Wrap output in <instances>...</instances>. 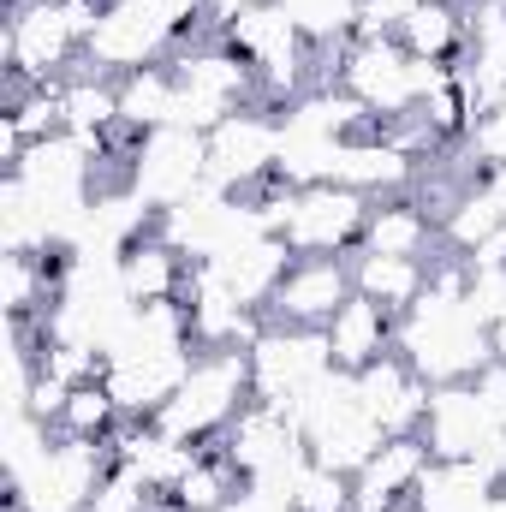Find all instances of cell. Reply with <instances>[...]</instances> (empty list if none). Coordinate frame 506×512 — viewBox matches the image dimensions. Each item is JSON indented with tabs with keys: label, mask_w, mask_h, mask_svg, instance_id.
Masks as SVG:
<instances>
[{
	"label": "cell",
	"mask_w": 506,
	"mask_h": 512,
	"mask_svg": "<svg viewBox=\"0 0 506 512\" xmlns=\"http://www.w3.org/2000/svg\"><path fill=\"white\" fill-rule=\"evenodd\" d=\"M280 167V114L245 108L227 126L209 131V191L245 197Z\"/></svg>",
	"instance_id": "cell-7"
},
{
	"label": "cell",
	"mask_w": 506,
	"mask_h": 512,
	"mask_svg": "<svg viewBox=\"0 0 506 512\" xmlns=\"http://www.w3.org/2000/svg\"><path fill=\"white\" fill-rule=\"evenodd\" d=\"M370 197L340 185V179H322V185H304L292 197V215H286V245L298 256H346L364 245V221H370Z\"/></svg>",
	"instance_id": "cell-5"
},
{
	"label": "cell",
	"mask_w": 506,
	"mask_h": 512,
	"mask_svg": "<svg viewBox=\"0 0 506 512\" xmlns=\"http://www.w3.org/2000/svg\"><path fill=\"white\" fill-rule=\"evenodd\" d=\"M429 465H435V453H429L423 435H387V447L352 477V483H358V512L405 507V501L417 495V483H423Z\"/></svg>",
	"instance_id": "cell-14"
},
{
	"label": "cell",
	"mask_w": 506,
	"mask_h": 512,
	"mask_svg": "<svg viewBox=\"0 0 506 512\" xmlns=\"http://www.w3.org/2000/svg\"><path fill=\"white\" fill-rule=\"evenodd\" d=\"M435 239H441V221L411 197H381L364 221V251L381 256H423Z\"/></svg>",
	"instance_id": "cell-20"
},
{
	"label": "cell",
	"mask_w": 506,
	"mask_h": 512,
	"mask_svg": "<svg viewBox=\"0 0 506 512\" xmlns=\"http://www.w3.org/2000/svg\"><path fill=\"white\" fill-rule=\"evenodd\" d=\"M203 185H209V137L203 131H185V126L143 131V143L131 155V191L155 215L191 203Z\"/></svg>",
	"instance_id": "cell-4"
},
{
	"label": "cell",
	"mask_w": 506,
	"mask_h": 512,
	"mask_svg": "<svg viewBox=\"0 0 506 512\" xmlns=\"http://www.w3.org/2000/svg\"><path fill=\"white\" fill-rule=\"evenodd\" d=\"M340 84L376 114V126H393V120L417 114V102H423L417 60L399 42H352L346 60H340Z\"/></svg>",
	"instance_id": "cell-8"
},
{
	"label": "cell",
	"mask_w": 506,
	"mask_h": 512,
	"mask_svg": "<svg viewBox=\"0 0 506 512\" xmlns=\"http://www.w3.org/2000/svg\"><path fill=\"white\" fill-rule=\"evenodd\" d=\"M358 399H364V411L376 417L387 435H423L435 387L405 364V352H387L370 370H358Z\"/></svg>",
	"instance_id": "cell-12"
},
{
	"label": "cell",
	"mask_w": 506,
	"mask_h": 512,
	"mask_svg": "<svg viewBox=\"0 0 506 512\" xmlns=\"http://www.w3.org/2000/svg\"><path fill=\"white\" fill-rule=\"evenodd\" d=\"M501 435L495 411L483 405V393L471 382H453V387H435L429 399V417H423V441L435 459L447 465H465V459H483V447Z\"/></svg>",
	"instance_id": "cell-11"
},
{
	"label": "cell",
	"mask_w": 506,
	"mask_h": 512,
	"mask_svg": "<svg viewBox=\"0 0 506 512\" xmlns=\"http://www.w3.org/2000/svg\"><path fill=\"white\" fill-rule=\"evenodd\" d=\"M0 60L12 78H30V84H54L66 72L84 66V36L72 30L66 6L54 0H18L6 30H0Z\"/></svg>",
	"instance_id": "cell-3"
},
{
	"label": "cell",
	"mask_w": 506,
	"mask_h": 512,
	"mask_svg": "<svg viewBox=\"0 0 506 512\" xmlns=\"http://www.w3.org/2000/svg\"><path fill=\"white\" fill-rule=\"evenodd\" d=\"M471 387L483 393V405L495 411V423L506 429V364H489V370H483V376H477Z\"/></svg>",
	"instance_id": "cell-26"
},
{
	"label": "cell",
	"mask_w": 506,
	"mask_h": 512,
	"mask_svg": "<svg viewBox=\"0 0 506 512\" xmlns=\"http://www.w3.org/2000/svg\"><path fill=\"white\" fill-rule=\"evenodd\" d=\"M328 358H334V370H370L376 358L387 352H399V316L376 304V298H364V292H352L334 316H328Z\"/></svg>",
	"instance_id": "cell-13"
},
{
	"label": "cell",
	"mask_w": 506,
	"mask_h": 512,
	"mask_svg": "<svg viewBox=\"0 0 506 512\" xmlns=\"http://www.w3.org/2000/svg\"><path fill=\"white\" fill-rule=\"evenodd\" d=\"M298 262V251L280 239V233H256V239H239L233 251L215 256V268H221V280H227V292L245 304V310H268V298H274V286L286 280V268Z\"/></svg>",
	"instance_id": "cell-15"
},
{
	"label": "cell",
	"mask_w": 506,
	"mask_h": 512,
	"mask_svg": "<svg viewBox=\"0 0 506 512\" xmlns=\"http://www.w3.org/2000/svg\"><path fill=\"white\" fill-rule=\"evenodd\" d=\"M352 298V256H298L268 298L274 328H328V316Z\"/></svg>",
	"instance_id": "cell-9"
},
{
	"label": "cell",
	"mask_w": 506,
	"mask_h": 512,
	"mask_svg": "<svg viewBox=\"0 0 506 512\" xmlns=\"http://www.w3.org/2000/svg\"><path fill=\"white\" fill-rule=\"evenodd\" d=\"M256 399L251 387V352L245 346H215V352H197L191 376L179 382V393L149 417L161 435L173 441H209V435H227L233 417Z\"/></svg>",
	"instance_id": "cell-2"
},
{
	"label": "cell",
	"mask_w": 506,
	"mask_h": 512,
	"mask_svg": "<svg viewBox=\"0 0 506 512\" xmlns=\"http://www.w3.org/2000/svg\"><path fill=\"white\" fill-rule=\"evenodd\" d=\"M399 48H405L411 60H441V66L465 60V48H471L465 6H459V0H423V6L405 18V30H399Z\"/></svg>",
	"instance_id": "cell-19"
},
{
	"label": "cell",
	"mask_w": 506,
	"mask_h": 512,
	"mask_svg": "<svg viewBox=\"0 0 506 512\" xmlns=\"http://www.w3.org/2000/svg\"><path fill=\"white\" fill-rule=\"evenodd\" d=\"M489 352H495V364H506V322L489 328Z\"/></svg>",
	"instance_id": "cell-27"
},
{
	"label": "cell",
	"mask_w": 506,
	"mask_h": 512,
	"mask_svg": "<svg viewBox=\"0 0 506 512\" xmlns=\"http://www.w3.org/2000/svg\"><path fill=\"white\" fill-rule=\"evenodd\" d=\"M84 54H90L96 72L131 78V72L167 66V60H173V42H167L161 18L149 12V0H108V18L96 24V36H90Z\"/></svg>",
	"instance_id": "cell-10"
},
{
	"label": "cell",
	"mask_w": 506,
	"mask_h": 512,
	"mask_svg": "<svg viewBox=\"0 0 506 512\" xmlns=\"http://www.w3.org/2000/svg\"><path fill=\"white\" fill-rule=\"evenodd\" d=\"M334 179L352 185V191H364V197L376 203V197H399V191L417 179V161H411L399 143H387L381 131H370V137H352V143L340 149Z\"/></svg>",
	"instance_id": "cell-17"
},
{
	"label": "cell",
	"mask_w": 506,
	"mask_h": 512,
	"mask_svg": "<svg viewBox=\"0 0 506 512\" xmlns=\"http://www.w3.org/2000/svg\"><path fill=\"white\" fill-rule=\"evenodd\" d=\"M346 256H352V292L387 304L393 316H405V310L423 298V286H429L423 256H381V251H364V245L346 251Z\"/></svg>",
	"instance_id": "cell-18"
},
{
	"label": "cell",
	"mask_w": 506,
	"mask_h": 512,
	"mask_svg": "<svg viewBox=\"0 0 506 512\" xmlns=\"http://www.w3.org/2000/svg\"><path fill=\"white\" fill-rule=\"evenodd\" d=\"M423 0H358V24H352V42H399L405 18L417 12Z\"/></svg>",
	"instance_id": "cell-24"
},
{
	"label": "cell",
	"mask_w": 506,
	"mask_h": 512,
	"mask_svg": "<svg viewBox=\"0 0 506 512\" xmlns=\"http://www.w3.org/2000/svg\"><path fill=\"white\" fill-rule=\"evenodd\" d=\"M120 423H126V411L108 393V382H78L66 411H60V423H54V435H66V441H108Z\"/></svg>",
	"instance_id": "cell-22"
},
{
	"label": "cell",
	"mask_w": 506,
	"mask_h": 512,
	"mask_svg": "<svg viewBox=\"0 0 506 512\" xmlns=\"http://www.w3.org/2000/svg\"><path fill=\"white\" fill-rule=\"evenodd\" d=\"M399 352L405 364L423 376L429 387H453V382H477L495 352H489V328L459 304L423 286V298L399 316Z\"/></svg>",
	"instance_id": "cell-1"
},
{
	"label": "cell",
	"mask_w": 506,
	"mask_h": 512,
	"mask_svg": "<svg viewBox=\"0 0 506 512\" xmlns=\"http://www.w3.org/2000/svg\"><path fill=\"white\" fill-rule=\"evenodd\" d=\"M328 370H334V358H328V334L322 328H274L268 322V334L251 346L256 399L274 405V411H286V417L310 393V382H322Z\"/></svg>",
	"instance_id": "cell-6"
},
{
	"label": "cell",
	"mask_w": 506,
	"mask_h": 512,
	"mask_svg": "<svg viewBox=\"0 0 506 512\" xmlns=\"http://www.w3.org/2000/svg\"><path fill=\"white\" fill-rule=\"evenodd\" d=\"M465 155L477 161V173H489V167H506V96L501 102H489L471 131H465Z\"/></svg>",
	"instance_id": "cell-23"
},
{
	"label": "cell",
	"mask_w": 506,
	"mask_h": 512,
	"mask_svg": "<svg viewBox=\"0 0 506 512\" xmlns=\"http://www.w3.org/2000/svg\"><path fill=\"white\" fill-rule=\"evenodd\" d=\"M465 310H471L483 328L506 322V268H471V292H465Z\"/></svg>",
	"instance_id": "cell-25"
},
{
	"label": "cell",
	"mask_w": 506,
	"mask_h": 512,
	"mask_svg": "<svg viewBox=\"0 0 506 512\" xmlns=\"http://www.w3.org/2000/svg\"><path fill=\"white\" fill-rule=\"evenodd\" d=\"M114 280H120V298L126 304H161V298H185L191 262H185L179 245H167L161 233H149V239H137V245L120 251Z\"/></svg>",
	"instance_id": "cell-16"
},
{
	"label": "cell",
	"mask_w": 506,
	"mask_h": 512,
	"mask_svg": "<svg viewBox=\"0 0 506 512\" xmlns=\"http://www.w3.org/2000/svg\"><path fill=\"white\" fill-rule=\"evenodd\" d=\"M120 120L131 131H161L179 120V84H173L167 66H149V72L120 78Z\"/></svg>",
	"instance_id": "cell-21"
}]
</instances>
